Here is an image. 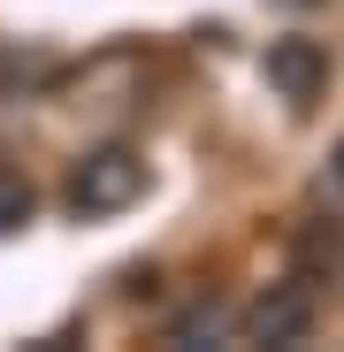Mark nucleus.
Segmentation results:
<instances>
[{"label":"nucleus","mask_w":344,"mask_h":352,"mask_svg":"<svg viewBox=\"0 0 344 352\" xmlns=\"http://www.w3.org/2000/svg\"><path fill=\"white\" fill-rule=\"evenodd\" d=\"M130 199H146V161L130 146H92L77 168H69V184H62V207L77 222H100V214H123Z\"/></svg>","instance_id":"nucleus-1"},{"label":"nucleus","mask_w":344,"mask_h":352,"mask_svg":"<svg viewBox=\"0 0 344 352\" xmlns=\"http://www.w3.org/2000/svg\"><path fill=\"white\" fill-rule=\"evenodd\" d=\"M314 329V291L306 283H268L238 314V344H306Z\"/></svg>","instance_id":"nucleus-2"},{"label":"nucleus","mask_w":344,"mask_h":352,"mask_svg":"<svg viewBox=\"0 0 344 352\" xmlns=\"http://www.w3.org/2000/svg\"><path fill=\"white\" fill-rule=\"evenodd\" d=\"M260 77L275 85V100L314 107V100H321V85H329V54H321V38H268Z\"/></svg>","instance_id":"nucleus-3"},{"label":"nucleus","mask_w":344,"mask_h":352,"mask_svg":"<svg viewBox=\"0 0 344 352\" xmlns=\"http://www.w3.org/2000/svg\"><path fill=\"white\" fill-rule=\"evenodd\" d=\"M31 214H38V192H31V176L0 161V238H16V230H31Z\"/></svg>","instance_id":"nucleus-4"},{"label":"nucleus","mask_w":344,"mask_h":352,"mask_svg":"<svg viewBox=\"0 0 344 352\" xmlns=\"http://www.w3.org/2000/svg\"><path fill=\"white\" fill-rule=\"evenodd\" d=\"M214 329H222V314H214V307H199V314H184L176 329H168V344H199V337H214Z\"/></svg>","instance_id":"nucleus-5"},{"label":"nucleus","mask_w":344,"mask_h":352,"mask_svg":"<svg viewBox=\"0 0 344 352\" xmlns=\"http://www.w3.org/2000/svg\"><path fill=\"white\" fill-rule=\"evenodd\" d=\"M336 184H344V146H336Z\"/></svg>","instance_id":"nucleus-6"}]
</instances>
